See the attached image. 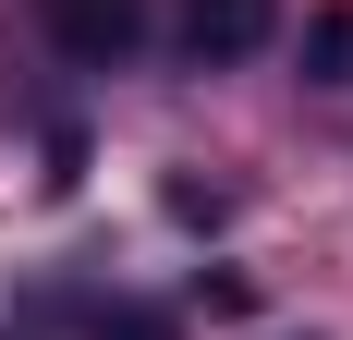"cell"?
<instances>
[{
    "label": "cell",
    "mask_w": 353,
    "mask_h": 340,
    "mask_svg": "<svg viewBox=\"0 0 353 340\" xmlns=\"http://www.w3.org/2000/svg\"><path fill=\"white\" fill-rule=\"evenodd\" d=\"M183 36H195V61H256L281 36V0H183Z\"/></svg>",
    "instance_id": "1"
},
{
    "label": "cell",
    "mask_w": 353,
    "mask_h": 340,
    "mask_svg": "<svg viewBox=\"0 0 353 340\" xmlns=\"http://www.w3.org/2000/svg\"><path fill=\"white\" fill-rule=\"evenodd\" d=\"M49 25H61L73 61H122V49L146 36V12H134V0H49Z\"/></svg>",
    "instance_id": "2"
},
{
    "label": "cell",
    "mask_w": 353,
    "mask_h": 340,
    "mask_svg": "<svg viewBox=\"0 0 353 340\" xmlns=\"http://www.w3.org/2000/svg\"><path fill=\"white\" fill-rule=\"evenodd\" d=\"M305 61H317V85H353V12H329V25L305 36Z\"/></svg>",
    "instance_id": "3"
},
{
    "label": "cell",
    "mask_w": 353,
    "mask_h": 340,
    "mask_svg": "<svg viewBox=\"0 0 353 340\" xmlns=\"http://www.w3.org/2000/svg\"><path fill=\"white\" fill-rule=\"evenodd\" d=\"M110 340H183V328H171L159 304H122V316H110Z\"/></svg>",
    "instance_id": "4"
}]
</instances>
